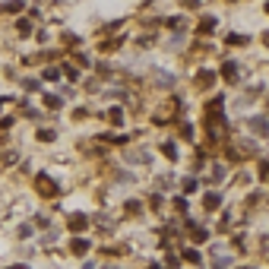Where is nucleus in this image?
Listing matches in <instances>:
<instances>
[{
	"mask_svg": "<svg viewBox=\"0 0 269 269\" xmlns=\"http://www.w3.org/2000/svg\"><path fill=\"white\" fill-rule=\"evenodd\" d=\"M184 257L190 260V263H200V253H197V250H184Z\"/></svg>",
	"mask_w": 269,
	"mask_h": 269,
	"instance_id": "obj_3",
	"label": "nucleus"
},
{
	"mask_svg": "<svg viewBox=\"0 0 269 269\" xmlns=\"http://www.w3.org/2000/svg\"><path fill=\"white\" fill-rule=\"evenodd\" d=\"M13 269H29V266H13Z\"/></svg>",
	"mask_w": 269,
	"mask_h": 269,
	"instance_id": "obj_5",
	"label": "nucleus"
},
{
	"mask_svg": "<svg viewBox=\"0 0 269 269\" xmlns=\"http://www.w3.org/2000/svg\"><path fill=\"white\" fill-rule=\"evenodd\" d=\"M70 225H73V228H83L86 219H83V215H76V219H70Z\"/></svg>",
	"mask_w": 269,
	"mask_h": 269,
	"instance_id": "obj_4",
	"label": "nucleus"
},
{
	"mask_svg": "<svg viewBox=\"0 0 269 269\" xmlns=\"http://www.w3.org/2000/svg\"><path fill=\"white\" fill-rule=\"evenodd\" d=\"M86 247H89L86 241H73V250H76V253H86Z\"/></svg>",
	"mask_w": 269,
	"mask_h": 269,
	"instance_id": "obj_2",
	"label": "nucleus"
},
{
	"mask_svg": "<svg viewBox=\"0 0 269 269\" xmlns=\"http://www.w3.org/2000/svg\"><path fill=\"white\" fill-rule=\"evenodd\" d=\"M38 190H42V193H54V184L48 178H38Z\"/></svg>",
	"mask_w": 269,
	"mask_h": 269,
	"instance_id": "obj_1",
	"label": "nucleus"
}]
</instances>
